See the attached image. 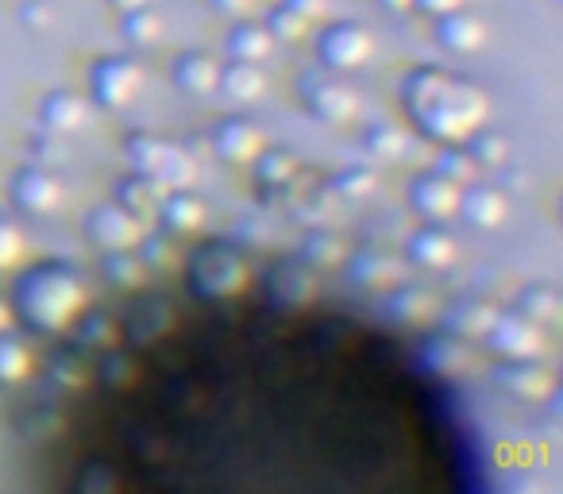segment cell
<instances>
[{
	"mask_svg": "<svg viewBox=\"0 0 563 494\" xmlns=\"http://www.w3.org/2000/svg\"><path fill=\"white\" fill-rule=\"evenodd\" d=\"M406 112L429 140L460 143L486 120V97L467 78H455L437 66H421L406 81Z\"/></svg>",
	"mask_w": 563,
	"mask_h": 494,
	"instance_id": "6da1fadb",
	"label": "cell"
},
{
	"mask_svg": "<svg viewBox=\"0 0 563 494\" xmlns=\"http://www.w3.org/2000/svg\"><path fill=\"white\" fill-rule=\"evenodd\" d=\"M86 306V286L66 263H40L16 283L12 314L24 317L40 332H63Z\"/></svg>",
	"mask_w": 563,
	"mask_h": 494,
	"instance_id": "7a4b0ae2",
	"label": "cell"
},
{
	"mask_svg": "<svg viewBox=\"0 0 563 494\" xmlns=\"http://www.w3.org/2000/svg\"><path fill=\"white\" fill-rule=\"evenodd\" d=\"M247 283V263L228 243H205L189 255V290L201 298H232Z\"/></svg>",
	"mask_w": 563,
	"mask_h": 494,
	"instance_id": "3957f363",
	"label": "cell"
},
{
	"mask_svg": "<svg viewBox=\"0 0 563 494\" xmlns=\"http://www.w3.org/2000/svg\"><path fill=\"white\" fill-rule=\"evenodd\" d=\"M301 97H306V109L324 124H347V120L360 117V94L347 81H340L336 74L309 70L301 78Z\"/></svg>",
	"mask_w": 563,
	"mask_h": 494,
	"instance_id": "277c9868",
	"label": "cell"
},
{
	"mask_svg": "<svg viewBox=\"0 0 563 494\" xmlns=\"http://www.w3.org/2000/svg\"><path fill=\"white\" fill-rule=\"evenodd\" d=\"M140 86H143L140 63H132L124 55L97 58L93 70H89V89H93V101L101 109H124V105H132Z\"/></svg>",
	"mask_w": 563,
	"mask_h": 494,
	"instance_id": "5b68a950",
	"label": "cell"
},
{
	"mask_svg": "<svg viewBox=\"0 0 563 494\" xmlns=\"http://www.w3.org/2000/svg\"><path fill=\"white\" fill-rule=\"evenodd\" d=\"M483 337L490 352H498L501 360H537L544 352V332L525 314H494L490 329Z\"/></svg>",
	"mask_w": 563,
	"mask_h": 494,
	"instance_id": "8992f818",
	"label": "cell"
},
{
	"mask_svg": "<svg viewBox=\"0 0 563 494\" xmlns=\"http://www.w3.org/2000/svg\"><path fill=\"white\" fill-rule=\"evenodd\" d=\"M375 51V40L363 24H332L317 40V55L329 70H355L363 66Z\"/></svg>",
	"mask_w": 563,
	"mask_h": 494,
	"instance_id": "52a82bcc",
	"label": "cell"
},
{
	"mask_svg": "<svg viewBox=\"0 0 563 494\" xmlns=\"http://www.w3.org/2000/svg\"><path fill=\"white\" fill-rule=\"evenodd\" d=\"M9 194L24 212H55L63 205V182L47 166H20L9 182Z\"/></svg>",
	"mask_w": 563,
	"mask_h": 494,
	"instance_id": "ba28073f",
	"label": "cell"
},
{
	"mask_svg": "<svg viewBox=\"0 0 563 494\" xmlns=\"http://www.w3.org/2000/svg\"><path fill=\"white\" fill-rule=\"evenodd\" d=\"M86 235L101 248V252H120V248H135L140 243V217L124 209V205H101V209L89 212Z\"/></svg>",
	"mask_w": 563,
	"mask_h": 494,
	"instance_id": "9c48e42d",
	"label": "cell"
},
{
	"mask_svg": "<svg viewBox=\"0 0 563 494\" xmlns=\"http://www.w3.org/2000/svg\"><path fill=\"white\" fill-rule=\"evenodd\" d=\"M409 205H413L421 217L444 220V217H452L455 205H460V186L437 171H421L409 182Z\"/></svg>",
	"mask_w": 563,
	"mask_h": 494,
	"instance_id": "30bf717a",
	"label": "cell"
},
{
	"mask_svg": "<svg viewBox=\"0 0 563 494\" xmlns=\"http://www.w3.org/2000/svg\"><path fill=\"white\" fill-rule=\"evenodd\" d=\"M266 294H271L278 306H306L317 294V275L309 263L301 260H278L266 275Z\"/></svg>",
	"mask_w": 563,
	"mask_h": 494,
	"instance_id": "8fae6325",
	"label": "cell"
},
{
	"mask_svg": "<svg viewBox=\"0 0 563 494\" xmlns=\"http://www.w3.org/2000/svg\"><path fill=\"white\" fill-rule=\"evenodd\" d=\"M494 383H498L509 398H521V402H540L552 394V375L532 360L498 363V367H494Z\"/></svg>",
	"mask_w": 563,
	"mask_h": 494,
	"instance_id": "7c38bea8",
	"label": "cell"
},
{
	"mask_svg": "<svg viewBox=\"0 0 563 494\" xmlns=\"http://www.w3.org/2000/svg\"><path fill=\"white\" fill-rule=\"evenodd\" d=\"M212 147L228 163H251L263 151V132L247 117H220L212 128Z\"/></svg>",
	"mask_w": 563,
	"mask_h": 494,
	"instance_id": "4fadbf2b",
	"label": "cell"
},
{
	"mask_svg": "<svg viewBox=\"0 0 563 494\" xmlns=\"http://www.w3.org/2000/svg\"><path fill=\"white\" fill-rule=\"evenodd\" d=\"M455 252H460L455 235L448 232V228H440L437 220H429L424 228H417V232L409 235V243H406V260L417 263V267H424V271L448 267V263L455 260Z\"/></svg>",
	"mask_w": 563,
	"mask_h": 494,
	"instance_id": "5bb4252c",
	"label": "cell"
},
{
	"mask_svg": "<svg viewBox=\"0 0 563 494\" xmlns=\"http://www.w3.org/2000/svg\"><path fill=\"white\" fill-rule=\"evenodd\" d=\"M347 275H352L355 286H398L406 283V263L398 255H386V252H375V248H363L347 260Z\"/></svg>",
	"mask_w": 563,
	"mask_h": 494,
	"instance_id": "9a60e30c",
	"label": "cell"
},
{
	"mask_svg": "<svg viewBox=\"0 0 563 494\" xmlns=\"http://www.w3.org/2000/svg\"><path fill=\"white\" fill-rule=\"evenodd\" d=\"M486 40V28L478 17L463 9H452L444 17H437V43L452 55H467V51H478Z\"/></svg>",
	"mask_w": 563,
	"mask_h": 494,
	"instance_id": "2e32d148",
	"label": "cell"
},
{
	"mask_svg": "<svg viewBox=\"0 0 563 494\" xmlns=\"http://www.w3.org/2000/svg\"><path fill=\"white\" fill-rule=\"evenodd\" d=\"M455 212H463V220L475 228H498L506 220L509 205L501 197V189L494 186H471V189H460V205Z\"/></svg>",
	"mask_w": 563,
	"mask_h": 494,
	"instance_id": "e0dca14e",
	"label": "cell"
},
{
	"mask_svg": "<svg viewBox=\"0 0 563 494\" xmlns=\"http://www.w3.org/2000/svg\"><path fill=\"white\" fill-rule=\"evenodd\" d=\"M40 120H43V128H47V132H58V135L78 132V128L89 120V105L81 101L78 94H70V89H55V94L43 97Z\"/></svg>",
	"mask_w": 563,
	"mask_h": 494,
	"instance_id": "ac0fdd59",
	"label": "cell"
},
{
	"mask_svg": "<svg viewBox=\"0 0 563 494\" xmlns=\"http://www.w3.org/2000/svg\"><path fill=\"white\" fill-rule=\"evenodd\" d=\"M158 217H163L166 232L189 235V232H197V228L205 224V201L189 194V189H181V186L166 189L163 205H158Z\"/></svg>",
	"mask_w": 563,
	"mask_h": 494,
	"instance_id": "d6986e66",
	"label": "cell"
},
{
	"mask_svg": "<svg viewBox=\"0 0 563 494\" xmlns=\"http://www.w3.org/2000/svg\"><path fill=\"white\" fill-rule=\"evenodd\" d=\"M166 189H170V186H166L158 174H140V171H135L132 178L120 182L117 205H124L132 217H151V212H158V205H163Z\"/></svg>",
	"mask_w": 563,
	"mask_h": 494,
	"instance_id": "ffe728a7",
	"label": "cell"
},
{
	"mask_svg": "<svg viewBox=\"0 0 563 494\" xmlns=\"http://www.w3.org/2000/svg\"><path fill=\"white\" fill-rule=\"evenodd\" d=\"M217 78H220V63L209 55V51H186L174 66V81H178L181 94H212L217 89Z\"/></svg>",
	"mask_w": 563,
	"mask_h": 494,
	"instance_id": "44dd1931",
	"label": "cell"
},
{
	"mask_svg": "<svg viewBox=\"0 0 563 494\" xmlns=\"http://www.w3.org/2000/svg\"><path fill=\"white\" fill-rule=\"evenodd\" d=\"M174 155H178V147H170L163 135L135 132L132 140H128V163H132L140 174H158V178H163Z\"/></svg>",
	"mask_w": 563,
	"mask_h": 494,
	"instance_id": "7402d4cb",
	"label": "cell"
},
{
	"mask_svg": "<svg viewBox=\"0 0 563 494\" xmlns=\"http://www.w3.org/2000/svg\"><path fill=\"white\" fill-rule=\"evenodd\" d=\"M217 89H224L232 101H258L266 94V78L255 63H243V58H232L228 66H220Z\"/></svg>",
	"mask_w": 563,
	"mask_h": 494,
	"instance_id": "603a6c76",
	"label": "cell"
},
{
	"mask_svg": "<svg viewBox=\"0 0 563 494\" xmlns=\"http://www.w3.org/2000/svg\"><path fill=\"white\" fill-rule=\"evenodd\" d=\"M437 298H432L429 290H421V286H406L398 283V290L390 294V314L394 321L401 325H421L429 321V317H437Z\"/></svg>",
	"mask_w": 563,
	"mask_h": 494,
	"instance_id": "cb8c5ba5",
	"label": "cell"
},
{
	"mask_svg": "<svg viewBox=\"0 0 563 494\" xmlns=\"http://www.w3.org/2000/svg\"><path fill=\"white\" fill-rule=\"evenodd\" d=\"M274 47V35L263 24H235L228 32V55L243 58V63H263Z\"/></svg>",
	"mask_w": 563,
	"mask_h": 494,
	"instance_id": "d4e9b609",
	"label": "cell"
},
{
	"mask_svg": "<svg viewBox=\"0 0 563 494\" xmlns=\"http://www.w3.org/2000/svg\"><path fill=\"white\" fill-rule=\"evenodd\" d=\"M166 325H170V301H163V298H147L132 317H128V332H132L140 344L163 337Z\"/></svg>",
	"mask_w": 563,
	"mask_h": 494,
	"instance_id": "484cf974",
	"label": "cell"
},
{
	"mask_svg": "<svg viewBox=\"0 0 563 494\" xmlns=\"http://www.w3.org/2000/svg\"><path fill=\"white\" fill-rule=\"evenodd\" d=\"M27 371H32V348L0 329V386L20 383V378H27Z\"/></svg>",
	"mask_w": 563,
	"mask_h": 494,
	"instance_id": "4316f807",
	"label": "cell"
},
{
	"mask_svg": "<svg viewBox=\"0 0 563 494\" xmlns=\"http://www.w3.org/2000/svg\"><path fill=\"white\" fill-rule=\"evenodd\" d=\"M448 329L455 332V337H483L486 329H490L494 321V309L483 306V301H460V306H452L444 314Z\"/></svg>",
	"mask_w": 563,
	"mask_h": 494,
	"instance_id": "83f0119b",
	"label": "cell"
},
{
	"mask_svg": "<svg viewBox=\"0 0 563 494\" xmlns=\"http://www.w3.org/2000/svg\"><path fill=\"white\" fill-rule=\"evenodd\" d=\"M101 271H104V278H109L112 286H120V290H132V286L143 283V260H140V255H132V248L104 252Z\"/></svg>",
	"mask_w": 563,
	"mask_h": 494,
	"instance_id": "f1b7e54d",
	"label": "cell"
},
{
	"mask_svg": "<svg viewBox=\"0 0 563 494\" xmlns=\"http://www.w3.org/2000/svg\"><path fill=\"white\" fill-rule=\"evenodd\" d=\"M163 17L158 12H151L147 4L143 9H132L124 12V40L132 43V47H155L158 40H163Z\"/></svg>",
	"mask_w": 563,
	"mask_h": 494,
	"instance_id": "f546056e",
	"label": "cell"
},
{
	"mask_svg": "<svg viewBox=\"0 0 563 494\" xmlns=\"http://www.w3.org/2000/svg\"><path fill=\"white\" fill-rule=\"evenodd\" d=\"M301 255H306V263H317V267H340L347 260V243L336 232H309Z\"/></svg>",
	"mask_w": 563,
	"mask_h": 494,
	"instance_id": "4dcf8cb0",
	"label": "cell"
},
{
	"mask_svg": "<svg viewBox=\"0 0 563 494\" xmlns=\"http://www.w3.org/2000/svg\"><path fill=\"white\" fill-rule=\"evenodd\" d=\"M467 140H471V151H467L471 163H483V166H501V163H506L509 143H506V135H501V132H490V128L478 124Z\"/></svg>",
	"mask_w": 563,
	"mask_h": 494,
	"instance_id": "1f68e13d",
	"label": "cell"
},
{
	"mask_svg": "<svg viewBox=\"0 0 563 494\" xmlns=\"http://www.w3.org/2000/svg\"><path fill=\"white\" fill-rule=\"evenodd\" d=\"M521 314L532 317L537 325H552L560 317V294L552 286H529L521 294Z\"/></svg>",
	"mask_w": 563,
	"mask_h": 494,
	"instance_id": "d6a6232c",
	"label": "cell"
},
{
	"mask_svg": "<svg viewBox=\"0 0 563 494\" xmlns=\"http://www.w3.org/2000/svg\"><path fill=\"white\" fill-rule=\"evenodd\" d=\"M251 163H255V174L263 186H286L294 174V158L286 151H258Z\"/></svg>",
	"mask_w": 563,
	"mask_h": 494,
	"instance_id": "836d02e7",
	"label": "cell"
},
{
	"mask_svg": "<svg viewBox=\"0 0 563 494\" xmlns=\"http://www.w3.org/2000/svg\"><path fill=\"white\" fill-rule=\"evenodd\" d=\"M429 360L437 363L444 375H463V371L471 367V352L463 348V340H455V337L437 340V344L429 348Z\"/></svg>",
	"mask_w": 563,
	"mask_h": 494,
	"instance_id": "e575fe53",
	"label": "cell"
},
{
	"mask_svg": "<svg viewBox=\"0 0 563 494\" xmlns=\"http://www.w3.org/2000/svg\"><path fill=\"white\" fill-rule=\"evenodd\" d=\"M332 186H336V194L352 197V201H363V197L375 194L378 174L371 171V166H347L344 174H336V178H332Z\"/></svg>",
	"mask_w": 563,
	"mask_h": 494,
	"instance_id": "d590c367",
	"label": "cell"
},
{
	"mask_svg": "<svg viewBox=\"0 0 563 494\" xmlns=\"http://www.w3.org/2000/svg\"><path fill=\"white\" fill-rule=\"evenodd\" d=\"M266 32L274 35V40H286V43H298L301 35L309 32V20L298 17V12L290 9V4H278V9L266 17Z\"/></svg>",
	"mask_w": 563,
	"mask_h": 494,
	"instance_id": "8d00e7d4",
	"label": "cell"
},
{
	"mask_svg": "<svg viewBox=\"0 0 563 494\" xmlns=\"http://www.w3.org/2000/svg\"><path fill=\"white\" fill-rule=\"evenodd\" d=\"M112 340H117V325H112V317H104L101 309H86V314H81V325H78V344L112 348Z\"/></svg>",
	"mask_w": 563,
	"mask_h": 494,
	"instance_id": "74e56055",
	"label": "cell"
},
{
	"mask_svg": "<svg viewBox=\"0 0 563 494\" xmlns=\"http://www.w3.org/2000/svg\"><path fill=\"white\" fill-rule=\"evenodd\" d=\"M367 147L383 158H398L406 151V132L398 124H375L367 132Z\"/></svg>",
	"mask_w": 563,
	"mask_h": 494,
	"instance_id": "f35d334b",
	"label": "cell"
},
{
	"mask_svg": "<svg viewBox=\"0 0 563 494\" xmlns=\"http://www.w3.org/2000/svg\"><path fill=\"white\" fill-rule=\"evenodd\" d=\"M20 255H24V235L9 217H0V271L16 267Z\"/></svg>",
	"mask_w": 563,
	"mask_h": 494,
	"instance_id": "ab89813d",
	"label": "cell"
},
{
	"mask_svg": "<svg viewBox=\"0 0 563 494\" xmlns=\"http://www.w3.org/2000/svg\"><path fill=\"white\" fill-rule=\"evenodd\" d=\"M432 171L444 174V178H452L455 186H463V182L471 178V171H475V163H471V155H463V151H440L437 163H432Z\"/></svg>",
	"mask_w": 563,
	"mask_h": 494,
	"instance_id": "60d3db41",
	"label": "cell"
},
{
	"mask_svg": "<svg viewBox=\"0 0 563 494\" xmlns=\"http://www.w3.org/2000/svg\"><path fill=\"white\" fill-rule=\"evenodd\" d=\"M97 371H101V383L124 386L128 378H132V360H128V355H120V352H109L101 363H97Z\"/></svg>",
	"mask_w": 563,
	"mask_h": 494,
	"instance_id": "b9f144b4",
	"label": "cell"
},
{
	"mask_svg": "<svg viewBox=\"0 0 563 494\" xmlns=\"http://www.w3.org/2000/svg\"><path fill=\"white\" fill-rule=\"evenodd\" d=\"M20 24L32 28V32H47L55 24V12L43 4V0H24V9H20Z\"/></svg>",
	"mask_w": 563,
	"mask_h": 494,
	"instance_id": "7bdbcfd3",
	"label": "cell"
},
{
	"mask_svg": "<svg viewBox=\"0 0 563 494\" xmlns=\"http://www.w3.org/2000/svg\"><path fill=\"white\" fill-rule=\"evenodd\" d=\"M209 4H212V12H220V17H228V20H240L255 9V0H209Z\"/></svg>",
	"mask_w": 563,
	"mask_h": 494,
	"instance_id": "ee69618b",
	"label": "cell"
},
{
	"mask_svg": "<svg viewBox=\"0 0 563 494\" xmlns=\"http://www.w3.org/2000/svg\"><path fill=\"white\" fill-rule=\"evenodd\" d=\"M282 4H290L298 17H306V20H317V17H324V9H329V0H282Z\"/></svg>",
	"mask_w": 563,
	"mask_h": 494,
	"instance_id": "f6af8a7d",
	"label": "cell"
},
{
	"mask_svg": "<svg viewBox=\"0 0 563 494\" xmlns=\"http://www.w3.org/2000/svg\"><path fill=\"white\" fill-rule=\"evenodd\" d=\"M463 4H467V0H413V9L429 12V17H444V12L463 9Z\"/></svg>",
	"mask_w": 563,
	"mask_h": 494,
	"instance_id": "bcb514c9",
	"label": "cell"
},
{
	"mask_svg": "<svg viewBox=\"0 0 563 494\" xmlns=\"http://www.w3.org/2000/svg\"><path fill=\"white\" fill-rule=\"evenodd\" d=\"M140 240H143V235H140ZM140 260H151V263H158V260H170V243H166V240H158V235H155V240H143V255H140Z\"/></svg>",
	"mask_w": 563,
	"mask_h": 494,
	"instance_id": "7dc6e473",
	"label": "cell"
},
{
	"mask_svg": "<svg viewBox=\"0 0 563 494\" xmlns=\"http://www.w3.org/2000/svg\"><path fill=\"white\" fill-rule=\"evenodd\" d=\"M93 486H104V491H117V479L109 471H93L89 479H81V491H93Z\"/></svg>",
	"mask_w": 563,
	"mask_h": 494,
	"instance_id": "c3c4849f",
	"label": "cell"
},
{
	"mask_svg": "<svg viewBox=\"0 0 563 494\" xmlns=\"http://www.w3.org/2000/svg\"><path fill=\"white\" fill-rule=\"evenodd\" d=\"M378 4H383L386 12H409L413 9V0H378Z\"/></svg>",
	"mask_w": 563,
	"mask_h": 494,
	"instance_id": "681fc988",
	"label": "cell"
},
{
	"mask_svg": "<svg viewBox=\"0 0 563 494\" xmlns=\"http://www.w3.org/2000/svg\"><path fill=\"white\" fill-rule=\"evenodd\" d=\"M112 9H120V12H132V9H143L147 0H109Z\"/></svg>",
	"mask_w": 563,
	"mask_h": 494,
	"instance_id": "f907efd6",
	"label": "cell"
},
{
	"mask_svg": "<svg viewBox=\"0 0 563 494\" xmlns=\"http://www.w3.org/2000/svg\"><path fill=\"white\" fill-rule=\"evenodd\" d=\"M9 321H12V306L0 298V329H9Z\"/></svg>",
	"mask_w": 563,
	"mask_h": 494,
	"instance_id": "816d5d0a",
	"label": "cell"
}]
</instances>
